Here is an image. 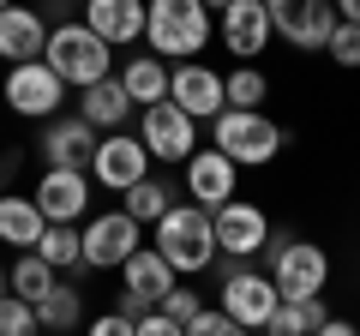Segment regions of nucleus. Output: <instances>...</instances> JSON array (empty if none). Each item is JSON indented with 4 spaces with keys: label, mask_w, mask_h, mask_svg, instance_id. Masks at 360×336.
<instances>
[{
    "label": "nucleus",
    "mask_w": 360,
    "mask_h": 336,
    "mask_svg": "<svg viewBox=\"0 0 360 336\" xmlns=\"http://www.w3.org/2000/svg\"><path fill=\"white\" fill-rule=\"evenodd\" d=\"M210 30H217V18L205 0H144V42L162 60H198Z\"/></svg>",
    "instance_id": "f257e3e1"
},
{
    "label": "nucleus",
    "mask_w": 360,
    "mask_h": 336,
    "mask_svg": "<svg viewBox=\"0 0 360 336\" xmlns=\"http://www.w3.org/2000/svg\"><path fill=\"white\" fill-rule=\"evenodd\" d=\"M156 252L168 259V271H174V276L210 271V264L222 259V252H217V222H210V210H198L193 198H186V205L174 198V210L156 222Z\"/></svg>",
    "instance_id": "f03ea898"
},
{
    "label": "nucleus",
    "mask_w": 360,
    "mask_h": 336,
    "mask_svg": "<svg viewBox=\"0 0 360 336\" xmlns=\"http://www.w3.org/2000/svg\"><path fill=\"white\" fill-rule=\"evenodd\" d=\"M42 60L54 66V78H60L66 91H90L96 78H115V49H108V42L96 37L84 18L54 25V30H49V49H42Z\"/></svg>",
    "instance_id": "7ed1b4c3"
},
{
    "label": "nucleus",
    "mask_w": 360,
    "mask_h": 336,
    "mask_svg": "<svg viewBox=\"0 0 360 336\" xmlns=\"http://www.w3.org/2000/svg\"><path fill=\"white\" fill-rule=\"evenodd\" d=\"M210 138H217V150L229 156L234 168H264V162H276V150L288 144V127H276L264 108H222V115L210 120Z\"/></svg>",
    "instance_id": "20e7f679"
},
{
    "label": "nucleus",
    "mask_w": 360,
    "mask_h": 336,
    "mask_svg": "<svg viewBox=\"0 0 360 336\" xmlns=\"http://www.w3.org/2000/svg\"><path fill=\"white\" fill-rule=\"evenodd\" d=\"M264 259H270V283L283 300H312L324 295L330 283V259H324L319 240H295V234H270L264 240Z\"/></svg>",
    "instance_id": "39448f33"
},
{
    "label": "nucleus",
    "mask_w": 360,
    "mask_h": 336,
    "mask_svg": "<svg viewBox=\"0 0 360 336\" xmlns=\"http://www.w3.org/2000/svg\"><path fill=\"white\" fill-rule=\"evenodd\" d=\"M276 306H283V295H276L270 276L252 271V259H229L222 264V306L217 312H229L240 330H264Z\"/></svg>",
    "instance_id": "423d86ee"
},
{
    "label": "nucleus",
    "mask_w": 360,
    "mask_h": 336,
    "mask_svg": "<svg viewBox=\"0 0 360 336\" xmlns=\"http://www.w3.org/2000/svg\"><path fill=\"white\" fill-rule=\"evenodd\" d=\"M264 13H270V30L283 42H295V49H307V54H319V49H330V37H336V0H264Z\"/></svg>",
    "instance_id": "0eeeda50"
},
{
    "label": "nucleus",
    "mask_w": 360,
    "mask_h": 336,
    "mask_svg": "<svg viewBox=\"0 0 360 336\" xmlns=\"http://www.w3.org/2000/svg\"><path fill=\"white\" fill-rule=\"evenodd\" d=\"M180 276L168 271V259L156 252V246H139L127 264H120V300H115V312H127L132 324L144 318V312H156L162 306V295L174 288Z\"/></svg>",
    "instance_id": "6e6552de"
},
{
    "label": "nucleus",
    "mask_w": 360,
    "mask_h": 336,
    "mask_svg": "<svg viewBox=\"0 0 360 336\" xmlns=\"http://www.w3.org/2000/svg\"><path fill=\"white\" fill-rule=\"evenodd\" d=\"M0 96H6V108L25 115V120H54L60 103H66V84L54 78L49 60H30V66H6V91Z\"/></svg>",
    "instance_id": "1a4fd4ad"
},
{
    "label": "nucleus",
    "mask_w": 360,
    "mask_h": 336,
    "mask_svg": "<svg viewBox=\"0 0 360 336\" xmlns=\"http://www.w3.org/2000/svg\"><path fill=\"white\" fill-rule=\"evenodd\" d=\"M139 240H144V228L127 210H103V217L84 222V264L78 271H120L139 252Z\"/></svg>",
    "instance_id": "9d476101"
},
{
    "label": "nucleus",
    "mask_w": 360,
    "mask_h": 336,
    "mask_svg": "<svg viewBox=\"0 0 360 336\" xmlns=\"http://www.w3.org/2000/svg\"><path fill=\"white\" fill-rule=\"evenodd\" d=\"M168 103H174L180 115H193V120H217L222 108H229L222 72L205 66V60H174L168 66Z\"/></svg>",
    "instance_id": "9b49d317"
},
{
    "label": "nucleus",
    "mask_w": 360,
    "mask_h": 336,
    "mask_svg": "<svg viewBox=\"0 0 360 336\" xmlns=\"http://www.w3.org/2000/svg\"><path fill=\"white\" fill-rule=\"evenodd\" d=\"M144 174H150V150H144V138H132V132H108V138L96 144V156H90V181L108 186V193H127Z\"/></svg>",
    "instance_id": "f8f14e48"
},
{
    "label": "nucleus",
    "mask_w": 360,
    "mask_h": 336,
    "mask_svg": "<svg viewBox=\"0 0 360 336\" xmlns=\"http://www.w3.org/2000/svg\"><path fill=\"white\" fill-rule=\"evenodd\" d=\"M139 138H144V150H150L156 162H186V156L198 150V120L180 115L174 103H156V108H144Z\"/></svg>",
    "instance_id": "ddd939ff"
},
{
    "label": "nucleus",
    "mask_w": 360,
    "mask_h": 336,
    "mask_svg": "<svg viewBox=\"0 0 360 336\" xmlns=\"http://www.w3.org/2000/svg\"><path fill=\"white\" fill-rule=\"evenodd\" d=\"M210 222H217V252L222 259H258L270 240V217L258 205H246V198H229L222 210H210Z\"/></svg>",
    "instance_id": "4468645a"
},
{
    "label": "nucleus",
    "mask_w": 360,
    "mask_h": 336,
    "mask_svg": "<svg viewBox=\"0 0 360 336\" xmlns=\"http://www.w3.org/2000/svg\"><path fill=\"white\" fill-rule=\"evenodd\" d=\"M217 37L229 54H240V60H258V54L270 49V13H264V0H229V13L217 18Z\"/></svg>",
    "instance_id": "2eb2a0df"
},
{
    "label": "nucleus",
    "mask_w": 360,
    "mask_h": 336,
    "mask_svg": "<svg viewBox=\"0 0 360 336\" xmlns=\"http://www.w3.org/2000/svg\"><path fill=\"white\" fill-rule=\"evenodd\" d=\"M37 210L49 222H78L90 210V168H42Z\"/></svg>",
    "instance_id": "dca6fc26"
},
{
    "label": "nucleus",
    "mask_w": 360,
    "mask_h": 336,
    "mask_svg": "<svg viewBox=\"0 0 360 336\" xmlns=\"http://www.w3.org/2000/svg\"><path fill=\"white\" fill-rule=\"evenodd\" d=\"M96 127H90L84 115H54L49 120V132H42V162L49 168H90V156H96Z\"/></svg>",
    "instance_id": "f3484780"
},
{
    "label": "nucleus",
    "mask_w": 360,
    "mask_h": 336,
    "mask_svg": "<svg viewBox=\"0 0 360 336\" xmlns=\"http://www.w3.org/2000/svg\"><path fill=\"white\" fill-rule=\"evenodd\" d=\"M49 18L37 13V6H6L0 13V60L6 66H30V60H42V49H49Z\"/></svg>",
    "instance_id": "a211bd4d"
},
{
    "label": "nucleus",
    "mask_w": 360,
    "mask_h": 336,
    "mask_svg": "<svg viewBox=\"0 0 360 336\" xmlns=\"http://www.w3.org/2000/svg\"><path fill=\"white\" fill-rule=\"evenodd\" d=\"M234 174H240V168H234L217 144H210V150H193L186 156V193H193V205L198 210H222L234 198Z\"/></svg>",
    "instance_id": "6ab92c4d"
},
{
    "label": "nucleus",
    "mask_w": 360,
    "mask_h": 336,
    "mask_svg": "<svg viewBox=\"0 0 360 336\" xmlns=\"http://www.w3.org/2000/svg\"><path fill=\"white\" fill-rule=\"evenodd\" d=\"M84 25L108 42V49H132L144 37V0H90Z\"/></svg>",
    "instance_id": "aec40b11"
},
{
    "label": "nucleus",
    "mask_w": 360,
    "mask_h": 336,
    "mask_svg": "<svg viewBox=\"0 0 360 336\" xmlns=\"http://www.w3.org/2000/svg\"><path fill=\"white\" fill-rule=\"evenodd\" d=\"M42 228H49V217L37 210V198L25 193H0V240L18 246V252H37Z\"/></svg>",
    "instance_id": "412c9836"
},
{
    "label": "nucleus",
    "mask_w": 360,
    "mask_h": 336,
    "mask_svg": "<svg viewBox=\"0 0 360 336\" xmlns=\"http://www.w3.org/2000/svg\"><path fill=\"white\" fill-rule=\"evenodd\" d=\"M78 115H84L96 132H120V127L132 120V96H127V84H120V78H96V84L84 91V103H78Z\"/></svg>",
    "instance_id": "4be33fe9"
},
{
    "label": "nucleus",
    "mask_w": 360,
    "mask_h": 336,
    "mask_svg": "<svg viewBox=\"0 0 360 336\" xmlns=\"http://www.w3.org/2000/svg\"><path fill=\"white\" fill-rule=\"evenodd\" d=\"M120 84H127L132 108L168 103V60H162V54H132V60L120 66Z\"/></svg>",
    "instance_id": "5701e85b"
},
{
    "label": "nucleus",
    "mask_w": 360,
    "mask_h": 336,
    "mask_svg": "<svg viewBox=\"0 0 360 336\" xmlns=\"http://www.w3.org/2000/svg\"><path fill=\"white\" fill-rule=\"evenodd\" d=\"M120 210H127L139 228H156V222L174 210V186H168V181H150V174H144L139 186H127V193H120Z\"/></svg>",
    "instance_id": "b1692460"
},
{
    "label": "nucleus",
    "mask_w": 360,
    "mask_h": 336,
    "mask_svg": "<svg viewBox=\"0 0 360 336\" xmlns=\"http://www.w3.org/2000/svg\"><path fill=\"white\" fill-rule=\"evenodd\" d=\"M37 259L54 264V271H78L84 264V228L78 222H49L42 240H37Z\"/></svg>",
    "instance_id": "393cba45"
},
{
    "label": "nucleus",
    "mask_w": 360,
    "mask_h": 336,
    "mask_svg": "<svg viewBox=\"0 0 360 336\" xmlns=\"http://www.w3.org/2000/svg\"><path fill=\"white\" fill-rule=\"evenodd\" d=\"M324 300L312 295V300H283V306L270 312V324H264V336H319L324 330Z\"/></svg>",
    "instance_id": "a878e982"
},
{
    "label": "nucleus",
    "mask_w": 360,
    "mask_h": 336,
    "mask_svg": "<svg viewBox=\"0 0 360 336\" xmlns=\"http://www.w3.org/2000/svg\"><path fill=\"white\" fill-rule=\"evenodd\" d=\"M6 276H13V295L25 300V306H42V300H49V288L60 283V271H54V264H42L37 252H18V264H13Z\"/></svg>",
    "instance_id": "bb28decb"
},
{
    "label": "nucleus",
    "mask_w": 360,
    "mask_h": 336,
    "mask_svg": "<svg viewBox=\"0 0 360 336\" xmlns=\"http://www.w3.org/2000/svg\"><path fill=\"white\" fill-rule=\"evenodd\" d=\"M78 318H84V300H78V288H66V283H54V288H49V300L37 306V324H42L49 336L78 330Z\"/></svg>",
    "instance_id": "cd10ccee"
},
{
    "label": "nucleus",
    "mask_w": 360,
    "mask_h": 336,
    "mask_svg": "<svg viewBox=\"0 0 360 336\" xmlns=\"http://www.w3.org/2000/svg\"><path fill=\"white\" fill-rule=\"evenodd\" d=\"M222 91H229V108H264L270 78L258 72V66H234V72L222 78Z\"/></svg>",
    "instance_id": "c85d7f7f"
},
{
    "label": "nucleus",
    "mask_w": 360,
    "mask_h": 336,
    "mask_svg": "<svg viewBox=\"0 0 360 336\" xmlns=\"http://www.w3.org/2000/svg\"><path fill=\"white\" fill-rule=\"evenodd\" d=\"M42 324H37V306H25L18 295H6L0 300V336H37Z\"/></svg>",
    "instance_id": "c756f323"
},
{
    "label": "nucleus",
    "mask_w": 360,
    "mask_h": 336,
    "mask_svg": "<svg viewBox=\"0 0 360 336\" xmlns=\"http://www.w3.org/2000/svg\"><path fill=\"white\" fill-rule=\"evenodd\" d=\"M156 312H162V318H174L180 330H186V324H193L205 306H198V295H193V288H180V283H174V288L162 295V306H156Z\"/></svg>",
    "instance_id": "7c9ffc66"
},
{
    "label": "nucleus",
    "mask_w": 360,
    "mask_h": 336,
    "mask_svg": "<svg viewBox=\"0 0 360 336\" xmlns=\"http://www.w3.org/2000/svg\"><path fill=\"white\" fill-rule=\"evenodd\" d=\"M186 336H252V330H240L229 312H210V306H205L193 324H186Z\"/></svg>",
    "instance_id": "2f4dec72"
},
{
    "label": "nucleus",
    "mask_w": 360,
    "mask_h": 336,
    "mask_svg": "<svg viewBox=\"0 0 360 336\" xmlns=\"http://www.w3.org/2000/svg\"><path fill=\"white\" fill-rule=\"evenodd\" d=\"M330 54L336 66H360V25H336V37H330Z\"/></svg>",
    "instance_id": "473e14b6"
},
{
    "label": "nucleus",
    "mask_w": 360,
    "mask_h": 336,
    "mask_svg": "<svg viewBox=\"0 0 360 336\" xmlns=\"http://www.w3.org/2000/svg\"><path fill=\"white\" fill-rule=\"evenodd\" d=\"M84 336H139V330H132L127 312H103V318H90V324H84Z\"/></svg>",
    "instance_id": "72a5a7b5"
},
{
    "label": "nucleus",
    "mask_w": 360,
    "mask_h": 336,
    "mask_svg": "<svg viewBox=\"0 0 360 336\" xmlns=\"http://www.w3.org/2000/svg\"><path fill=\"white\" fill-rule=\"evenodd\" d=\"M132 330H139V336H186L174 318H162V312H144V318L132 324Z\"/></svg>",
    "instance_id": "f704fd0d"
},
{
    "label": "nucleus",
    "mask_w": 360,
    "mask_h": 336,
    "mask_svg": "<svg viewBox=\"0 0 360 336\" xmlns=\"http://www.w3.org/2000/svg\"><path fill=\"white\" fill-rule=\"evenodd\" d=\"M18 162H25V156H18V150H6V156H0V193H6V186H13V174H18Z\"/></svg>",
    "instance_id": "c9c22d12"
},
{
    "label": "nucleus",
    "mask_w": 360,
    "mask_h": 336,
    "mask_svg": "<svg viewBox=\"0 0 360 336\" xmlns=\"http://www.w3.org/2000/svg\"><path fill=\"white\" fill-rule=\"evenodd\" d=\"M319 336H360V330H354L348 318H324V330H319Z\"/></svg>",
    "instance_id": "e433bc0d"
},
{
    "label": "nucleus",
    "mask_w": 360,
    "mask_h": 336,
    "mask_svg": "<svg viewBox=\"0 0 360 336\" xmlns=\"http://www.w3.org/2000/svg\"><path fill=\"white\" fill-rule=\"evenodd\" d=\"M336 18L342 25H360V0H336Z\"/></svg>",
    "instance_id": "4c0bfd02"
},
{
    "label": "nucleus",
    "mask_w": 360,
    "mask_h": 336,
    "mask_svg": "<svg viewBox=\"0 0 360 336\" xmlns=\"http://www.w3.org/2000/svg\"><path fill=\"white\" fill-rule=\"evenodd\" d=\"M6 295H13V276H6V264H0V300H6Z\"/></svg>",
    "instance_id": "58836bf2"
},
{
    "label": "nucleus",
    "mask_w": 360,
    "mask_h": 336,
    "mask_svg": "<svg viewBox=\"0 0 360 336\" xmlns=\"http://www.w3.org/2000/svg\"><path fill=\"white\" fill-rule=\"evenodd\" d=\"M205 6H210V13H229V0H205Z\"/></svg>",
    "instance_id": "ea45409f"
},
{
    "label": "nucleus",
    "mask_w": 360,
    "mask_h": 336,
    "mask_svg": "<svg viewBox=\"0 0 360 336\" xmlns=\"http://www.w3.org/2000/svg\"><path fill=\"white\" fill-rule=\"evenodd\" d=\"M60 6H90V0H60Z\"/></svg>",
    "instance_id": "a19ab883"
},
{
    "label": "nucleus",
    "mask_w": 360,
    "mask_h": 336,
    "mask_svg": "<svg viewBox=\"0 0 360 336\" xmlns=\"http://www.w3.org/2000/svg\"><path fill=\"white\" fill-rule=\"evenodd\" d=\"M6 6H13V0H0V13H6Z\"/></svg>",
    "instance_id": "79ce46f5"
}]
</instances>
